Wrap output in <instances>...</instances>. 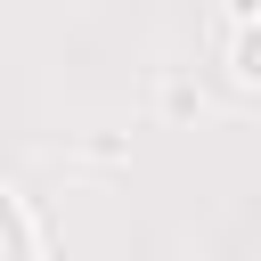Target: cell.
<instances>
[{"label":"cell","mask_w":261,"mask_h":261,"mask_svg":"<svg viewBox=\"0 0 261 261\" xmlns=\"http://www.w3.org/2000/svg\"><path fill=\"white\" fill-rule=\"evenodd\" d=\"M0 261H33V245H24V220H16V204L0 196Z\"/></svg>","instance_id":"1"},{"label":"cell","mask_w":261,"mask_h":261,"mask_svg":"<svg viewBox=\"0 0 261 261\" xmlns=\"http://www.w3.org/2000/svg\"><path fill=\"white\" fill-rule=\"evenodd\" d=\"M237 73H245V82H261V33H245V41H237Z\"/></svg>","instance_id":"2"}]
</instances>
